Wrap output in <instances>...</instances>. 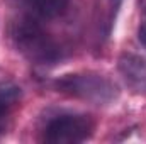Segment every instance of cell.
Instances as JSON below:
<instances>
[{
	"mask_svg": "<svg viewBox=\"0 0 146 144\" xmlns=\"http://www.w3.org/2000/svg\"><path fill=\"white\" fill-rule=\"evenodd\" d=\"M34 14L22 10L9 26V37L14 49L27 61L39 66H51L61 59L60 44L46 32Z\"/></svg>",
	"mask_w": 146,
	"mask_h": 144,
	"instance_id": "1",
	"label": "cell"
},
{
	"mask_svg": "<svg viewBox=\"0 0 146 144\" xmlns=\"http://www.w3.org/2000/svg\"><path fill=\"white\" fill-rule=\"evenodd\" d=\"M54 88L60 93L95 105H109L119 97L117 85L107 76L95 71L63 75L54 81Z\"/></svg>",
	"mask_w": 146,
	"mask_h": 144,
	"instance_id": "2",
	"label": "cell"
},
{
	"mask_svg": "<svg viewBox=\"0 0 146 144\" xmlns=\"http://www.w3.org/2000/svg\"><path fill=\"white\" fill-rule=\"evenodd\" d=\"M95 120L82 112H58L46 119L41 129V141L49 144H76L94 136Z\"/></svg>",
	"mask_w": 146,
	"mask_h": 144,
	"instance_id": "3",
	"label": "cell"
},
{
	"mask_svg": "<svg viewBox=\"0 0 146 144\" xmlns=\"http://www.w3.org/2000/svg\"><path fill=\"white\" fill-rule=\"evenodd\" d=\"M117 70L129 88L139 93L146 92V56L122 53L117 58Z\"/></svg>",
	"mask_w": 146,
	"mask_h": 144,
	"instance_id": "4",
	"label": "cell"
},
{
	"mask_svg": "<svg viewBox=\"0 0 146 144\" xmlns=\"http://www.w3.org/2000/svg\"><path fill=\"white\" fill-rule=\"evenodd\" d=\"M22 102V88L14 81H0V134H5Z\"/></svg>",
	"mask_w": 146,
	"mask_h": 144,
	"instance_id": "5",
	"label": "cell"
},
{
	"mask_svg": "<svg viewBox=\"0 0 146 144\" xmlns=\"http://www.w3.org/2000/svg\"><path fill=\"white\" fill-rule=\"evenodd\" d=\"M24 10L41 19H54L68 9L70 0H19Z\"/></svg>",
	"mask_w": 146,
	"mask_h": 144,
	"instance_id": "6",
	"label": "cell"
},
{
	"mask_svg": "<svg viewBox=\"0 0 146 144\" xmlns=\"http://www.w3.org/2000/svg\"><path fill=\"white\" fill-rule=\"evenodd\" d=\"M138 39H139V42L143 44V48L146 49V22L141 24L139 29H138Z\"/></svg>",
	"mask_w": 146,
	"mask_h": 144,
	"instance_id": "7",
	"label": "cell"
}]
</instances>
